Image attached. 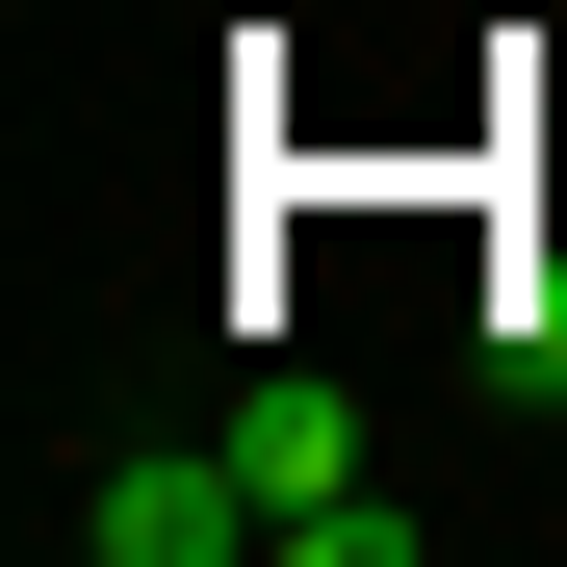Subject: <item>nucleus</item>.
Masks as SVG:
<instances>
[{
	"label": "nucleus",
	"mask_w": 567,
	"mask_h": 567,
	"mask_svg": "<svg viewBox=\"0 0 567 567\" xmlns=\"http://www.w3.org/2000/svg\"><path fill=\"white\" fill-rule=\"evenodd\" d=\"M52 542L78 567H233L258 542V464L233 439H155V464H104V491H52Z\"/></svg>",
	"instance_id": "1"
},
{
	"label": "nucleus",
	"mask_w": 567,
	"mask_h": 567,
	"mask_svg": "<svg viewBox=\"0 0 567 567\" xmlns=\"http://www.w3.org/2000/svg\"><path fill=\"white\" fill-rule=\"evenodd\" d=\"M207 439H233V464H258V542H310V516H336V491H361V413H336V388H233V413H207Z\"/></svg>",
	"instance_id": "2"
}]
</instances>
